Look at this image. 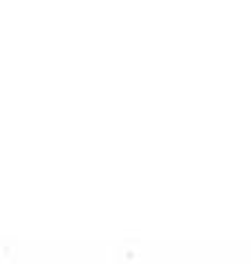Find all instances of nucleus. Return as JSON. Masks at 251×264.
Wrapping results in <instances>:
<instances>
[]
</instances>
